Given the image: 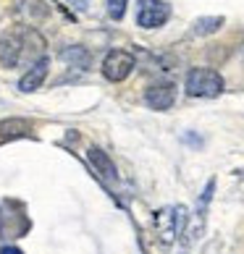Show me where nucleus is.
Wrapping results in <instances>:
<instances>
[{
    "label": "nucleus",
    "instance_id": "obj_7",
    "mask_svg": "<svg viewBox=\"0 0 244 254\" xmlns=\"http://www.w3.org/2000/svg\"><path fill=\"white\" fill-rule=\"evenodd\" d=\"M48 65H50V61L42 58L37 61V63H32V68L21 76V81H18V89L21 92H34V89H40L42 87V81H45V76H48Z\"/></svg>",
    "mask_w": 244,
    "mask_h": 254
},
{
    "label": "nucleus",
    "instance_id": "obj_13",
    "mask_svg": "<svg viewBox=\"0 0 244 254\" xmlns=\"http://www.w3.org/2000/svg\"><path fill=\"white\" fill-rule=\"evenodd\" d=\"M0 254H21V252H18V249H13V247H5V249L0 252Z\"/></svg>",
    "mask_w": 244,
    "mask_h": 254
},
{
    "label": "nucleus",
    "instance_id": "obj_8",
    "mask_svg": "<svg viewBox=\"0 0 244 254\" xmlns=\"http://www.w3.org/2000/svg\"><path fill=\"white\" fill-rule=\"evenodd\" d=\"M87 157H89V163H92V168L105 178V181H116L118 178V171H116V165H113V160H110L105 152H102L100 147H89V152H87Z\"/></svg>",
    "mask_w": 244,
    "mask_h": 254
},
{
    "label": "nucleus",
    "instance_id": "obj_3",
    "mask_svg": "<svg viewBox=\"0 0 244 254\" xmlns=\"http://www.w3.org/2000/svg\"><path fill=\"white\" fill-rule=\"evenodd\" d=\"M186 223V210L184 207H163V210L155 212V228L161 233L163 244H173L176 231L184 228Z\"/></svg>",
    "mask_w": 244,
    "mask_h": 254
},
{
    "label": "nucleus",
    "instance_id": "obj_6",
    "mask_svg": "<svg viewBox=\"0 0 244 254\" xmlns=\"http://www.w3.org/2000/svg\"><path fill=\"white\" fill-rule=\"evenodd\" d=\"M173 100H176V87H173V84H168V81L153 84V87L145 92V102L153 110H168L173 105Z\"/></svg>",
    "mask_w": 244,
    "mask_h": 254
},
{
    "label": "nucleus",
    "instance_id": "obj_4",
    "mask_svg": "<svg viewBox=\"0 0 244 254\" xmlns=\"http://www.w3.org/2000/svg\"><path fill=\"white\" fill-rule=\"evenodd\" d=\"M171 16V8H168L163 0H139L137 8V24L142 29H158L163 26Z\"/></svg>",
    "mask_w": 244,
    "mask_h": 254
},
{
    "label": "nucleus",
    "instance_id": "obj_2",
    "mask_svg": "<svg viewBox=\"0 0 244 254\" xmlns=\"http://www.w3.org/2000/svg\"><path fill=\"white\" fill-rule=\"evenodd\" d=\"M184 87H186V95L192 97H218L226 89V84H223L221 73L213 68H192L186 73Z\"/></svg>",
    "mask_w": 244,
    "mask_h": 254
},
{
    "label": "nucleus",
    "instance_id": "obj_10",
    "mask_svg": "<svg viewBox=\"0 0 244 254\" xmlns=\"http://www.w3.org/2000/svg\"><path fill=\"white\" fill-rule=\"evenodd\" d=\"M221 26H223V18H221V16L200 18V21H194V29H192V34H197V37H202V34H213V32H218Z\"/></svg>",
    "mask_w": 244,
    "mask_h": 254
},
{
    "label": "nucleus",
    "instance_id": "obj_1",
    "mask_svg": "<svg viewBox=\"0 0 244 254\" xmlns=\"http://www.w3.org/2000/svg\"><path fill=\"white\" fill-rule=\"evenodd\" d=\"M40 40V34L32 29H13L0 37V63L5 68H13V65L21 63L24 53L29 50V42Z\"/></svg>",
    "mask_w": 244,
    "mask_h": 254
},
{
    "label": "nucleus",
    "instance_id": "obj_5",
    "mask_svg": "<svg viewBox=\"0 0 244 254\" xmlns=\"http://www.w3.org/2000/svg\"><path fill=\"white\" fill-rule=\"evenodd\" d=\"M134 55L126 50H110L102 61V73L108 81H124L131 71H134Z\"/></svg>",
    "mask_w": 244,
    "mask_h": 254
},
{
    "label": "nucleus",
    "instance_id": "obj_12",
    "mask_svg": "<svg viewBox=\"0 0 244 254\" xmlns=\"http://www.w3.org/2000/svg\"><path fill=\"white\" fill-rule=\"evenodd\" d=\"M66 5H71V8H79V11H87V5H89V0H63Z\"/></svg>",
    "mask_w": 244,
    "mask_h": 254
},
{
    "label": "nucleus",
    "instance_id": "obj_11",
    "mask_svg": "<svg viewBox=\"0 0 244 254\" xmlns=\"http://www.w3.org/2000/svg\"><path fill=\"white\" fill-rule=\"evenodd\" d=\"M126 3H129V0H108V13H110L113 21H121V18H124Z\"/></svg>",
    "mask_w": 244,
    "mask_h": 254
},
{
    "label": "nucleus",
    "instance_id": "obj_9",
    "mask_svg": "<svg viewBox=\"0 0 244 254\" xmlns=\"http://www.w3.org/2000/svg\"><path fill=\"white\" fill-rule=\"evenodd\" d=\"M61 58L66 61V63H71V65H77V68H87L89 65V53L84 50V48H66L63 53H61Z\"/></svg>",
    "mask_w": 244,
    "mask_h": 254
}]
</instances>
